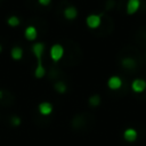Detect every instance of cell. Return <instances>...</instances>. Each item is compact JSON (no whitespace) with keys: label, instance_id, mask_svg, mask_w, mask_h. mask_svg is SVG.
Returning a JSON list of instances; mask_svg holds the SVG:
<instances>
[{"label":"cell","instance_id":"cell-19","mask_svg":"<svg viewBox=\"0 0 146 146\" xmlns=\"http://www.w3.org/2000/svg\"><path fill=\"white\" fill-rule=\"evenodd\" d=\"M3 98H5V91H3L2 89H0V102H1Z\"/></svg>","mask_w":146,"mask_h":146},{"label":"cell","instance_id":"cell-15","mask_svg":"<svg viewBox=\"0 0 146 146\" xmlns=\"http://www.w3.org/2000/svg\"><path fill=\"white\" fill-rule=\"evenodd\" d=\"M6 23H7V25L9 27L15 29V27H18L21 25V18L17 15H10L9 17H7Z\"/></svg>","mask_w":146,"mask_h":146},{"label":"cell","instance_id":"cell-18","mask_svg":"<svg viewBox=\"0 0 146 146\" xmlns=\"http://www.w3.org/2000/svg\"><path fill=\"white\" fill-rule=\"evenodd\" d=\"M38 1V3L41 6V7H48L51 2H52V0H36Z\"/></svg>","mask_w":146,"mask_h":146},{"label":"cell","instance_id":"cell-17","mask_svg":"<svg viewBox=\"0 0 146 146\" xmlns=\"http://www.w3.org/2000/svg\"><path fill=\"white\" fill-rule=\"evenodd\" d=\"M9 124L11 125V127H14V128H18L21 124H22V117L21 116H18V115H11L10 117H9Z\"/></svg>","mask_w":146,"mask_h":146},{"label":"cell","instance_id":"cell-13","mask_svg":"<svg viewBox=\"0 0 146 146\" xmlns=\"http://www.w3.org/2000/svg\"><path fill=\"white\" fill-rule=\"evenodd\" d=\"M137 137H138V132L133 128H127L123 131V139L127 143H133V141H136Z\"/></svg>","mask_w":146,"mask_h":146},{"label":"cell","instance_id":"cell-3","mask_svg":"<svg viewBox=\"0 0 146 146\" xmlns=\"http://www.w3.org/2000/svg\"><path fill=\"white\" fill-rule=\"evenodd\" d=\"M44 50H46V43L43 41L33 42V44L31 47V51L35 58V62H42L43 60Z\"/></svg>","mask_w":146,"mask_h":146},{"label":"cell","instance_id":"cell-10","mask_svg":"<svg viewBox=\"0 0 146 146\" xmlns=\"http://www.w3.org/2000/svg\"><path fill=\"white\" fill-rule=\"evenodd\" d=\"M140 0H128L125 3V11L128 15H133L136 14L139 8H140Z\"/></svg>","mask_w":146,"mask_h":146},{"label":"cell","instance_id":"cell-8","mask_svg":"<svg viewBox=\"0 0 146 146\" xmlns=\"http://www.w3.org/2000/svg\"><path fill=\"white\" fill-rule=\"evenodd\" d=\"M122 84H123V81L119 75H112L107 80V87L110 90H113V91L120 90L122 88Z\"/></svg>","mask_w":146,"mask_h":146},{"label":"cell","instance_id":"cell-4","mask_svg":"<svg viewBox=\"0 0 146 146\" xmlns=\"http://www.w3.org/2000/svg\"><path fill=\"white\" fill-rule=\"evenodd\" d=\"M120 64H121V66H122L125 71L133 72V71L138 67V65H139L140 63L138 62V59H136V58L132 57V56H125V57H123V58L120 59Z\"/></svg>","mask_w":146,"mask_h":146},{"label":"cell","instance_id":"cell-12","mask_svg":"<svg viewBox=\"0 0 146 146\" xmlns=\"http://www.w3.org/2000/svg\"><path fill=\"white\" fill-rule=\"evenodd\" d=\"M46 74H47V68L44 67L43 62H36V65H35V67L33 70L34 78L41 80V79H43L46 76Z\"/></svg>","mask_w":146,"mask_h":146},{"label":"cell","instance_id":"cell-1","mask_svg":"<svg viewBox=\"0 0 146 146\" xmlns=\"http://www.w3.org/2000/svg\"><path fill=\"white\" fill-rule=\"evenodd\" d=\"M65 56V48L62 43L56 42L49 48V57L54 63L60 62Z\"/></svg>","mask_w":146,"mask_h":146},{"label":"cell","instance_id":"cell-6","mask_svg":"<svg viewBox=\"0 0 146 146\" xmlns=\"http://www.w3.org/2000/svg\"><path fill=\"white\" fill-rule=\"evenodd\" d=\"M38 36H39V31H38L35 25L31 24V25H27L25 27V30H24V38H25V40H27L30 42H33V41H35L38 39Z\"/></svg>","mask_w":146,"mask_h":146},{"label":"cell","instance_id":"cell-7","mask_svg":"<svg viewBox=\"0 0 146 146\" xmlns=\"http://www.w3.org/2000/svg\"><path fill=\"white\" fill-rule=\"evenodd\" d=\"M63 16L66 21H74L76 19V17L79 16V10L75 6L73 5H68L64 8L63 10Z\"/></svg>","mask_w":146,"mask_h":146},{"label":"cell","instance_id":"cell-2","mask_svg":"<svg viewBox=\"0 0 146 146\" xmlns=\"http://www.w3.org/2000/svg\"><path fill=\"white\" fill-rule=\"evenodd\" d=\"M86 26L90 30H97L103 24V17L99 14H89L84 19Z\"/></svg>","mask_w":146,"mask_h":146},{"label":"cell","instance_id":"cell-14","mask_svg":"<svg viewBox=\"0 0 146 146\" xmlns=\"http://www.w3.org/2000/svg\"><path fill=\"white\" fill-rule=\"evenodd\" d=\"M52 87H54V90H55L58 95H64V94H66L67 90H68L67 83H66L65 81H63V80H57V81L54 83Z\"/></svg>","mask_w":146,"mask_h":146},{"label":"cell","instance_id":"cell-20","mask_svg":"<svg viewBox=\"0 0 146 146\" xmlns=\"http://www.w3.org/2000/svg\"><path fill=\"white\" fill-rule=\"evenodd\" d=\"M2 51H3V46H2L1 43H0V54H1Z\"/></svg>","mask_w":146,"mask_h":146},{"label":"cell","instance_id":"cell-16","mask_svg":"<svg viewBox=\"0 0 146 146\" xmlns=\"http://www.w3.org/2000/svg\"><path fill=\"white\" fill-rule=\"evenodd\" d=\"M100 103H102V97L98 94H94L88 97V105L90 107H94V108L98 107L100 105Z\"/></svg>","mask_w":146,"mask_h":146},{"label":"cell","instance_id":"cell-9","mask_svg":"<svg viewBox=\"0 0 146 146\" xmlns=\"http://www.w3.org/2000/svg\"><path fill=\"white\" fill-rule=\"evenodd\" d=\"M130 87H131V90L133 92L140 94V92H143V91L146 90V81L144 79H141V78H137V79H135L131 82Z\"/></svg>","mask_w":146,"mask_h":146},{"label":"cell","instance_id":"cell-5","mask_svg":"<svg viewBox=\"0 0 146 146\" xmlns=\"http://www.w3.org/2000/svg\"><path fill=\"white\" fill-rule=\"evenodd\" d=\"M36 110H38V113L41 115V116H50L54 111H55V107L54 105L50 103V102H47V100H43V102H40L38 105H36Z\"/></svg>","mask_w":146,"mask_h":146},{"label":"cell","instance_id":"cell-11","mask_svg":"<svg viewBox=\"0 0 146 146\" xmlns=\"http://www.w3.org/2000/svg\"><path fill=\"white\" fill-rule=\"evenodd\" d=\"M10 58L15 62H19L24 57V49L21 46H14L10 49Z\"/></svg>","mask_w":146,"mask_h":146}]
</instances>
